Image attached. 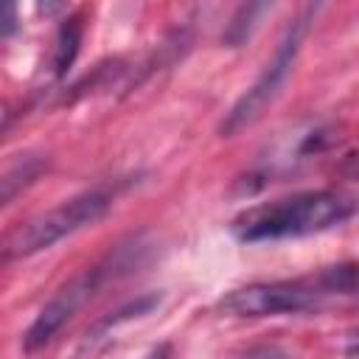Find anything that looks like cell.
Returning <instances> with one entry per match:
<instances>
[{
    "label": "cell",
    "mask_w": 359,
    "mask_h": 359,
    "mask_svg": "<svg viewBox=\"0 0 359 359\" xmlns=\"http://www.w3.org/2000/svg\"><path fill=\"white\" fill-rule=\"evenodd\" d=\"M353 213V205L334 191H303L250 208L233 222L238 241H275L323 233Z\"/></svg>",
    "instance_id": "cell-1"
},
{
    "label": "cell",
    "mask_w": 359,
    "mask_h": 359,
    "mask_svg": "<svg viewBox=\"0 0 359 359\" xmlns=\"http://www.w3.org/2000/svg\"><path fill=\"white\" fill-rule=\"evenodd\" d=\"M143 252H146V244H140V241L118 244L115 252H109L104 261H98L95 266L84 269V272L76 275L70 283H65V286L39 309V314L34 317V323L28 325V331L22 334V348H25L28 353L45 348V345L62 331V325L70 323L73 314H76L107 280L132 272V269L140 264Z\"/></svg>",
    "instance_id": "cell-2"
},
{
    "label": "cell",
    "mask_w": 359,
    "mask_h": 359,
    "mask_svg": "<svg viewBox=\"0 0 359 359\" xmlns=\"http://www.w3.org/2000/svg\"><path fill=\"white\" fill-rule=\"evenodd\" d=\"M109 208H112L109 191H104V188L84 191V194L62 202L59 208L34 216L25 224H17L3 241V258L11 261V258H25V255L42 252V250L53 247L56 241L79 233L81 227L95 224Z\"/></svg>",
    "instance_id": "cell-3"
},
{
    "label": "cell",
    "mask_w": 359,
    "mask_h": 359,
    "mask_svg": "<svg viewBox=\"0 0 359 359\" xmlns=\"http://www.w3.org/2000/svg\"><path fill=\"white\" fill-rule=\"evenodd\" d=\"M314 11H317L314 6H306V8L292 20V25L286 28L283 39L278 42L272 59L264 65V70L258 73V79L247 87V93H244V95L230 107V112L224 115V121H222V126H219L222 137H233L236 132H241V129H247L250 123H255V121L264 115V109L280 95V90H283V84H286V79H289V73H292V67H294V62H297V53H300L303 36H306V31H309V22L314 20Z\"/></svg>",
    "instance_id": "cell-4"
},
{
    "label": "cell",
    "mask_w": 359,
    "mask_h": 359,
    "mask_svg": "<svg viewBox=\"0 0 359 359\" xmlns=\"http://www.w3.org/2000/svg\"><path fill=\"white\" fill-rule=\"evenodd\" d=\"M328 294L311 280H272V283H250L227 292L219 300V309L230 317H278L317 309Z\"/></svg>",
    "instance_id": "cell-5"
},
{
    "label": "cell",
    "mask_w": 359,
    "mask_h": 359,
    "mask_svg": "<svg viewBox=\"0 0 359 359\" xmlns=\"http://www.w3.org/2000/svg\"><path fill=\"white\" fill-rule=\"evenodd\" d=\"M45 165H48V160L45 157H39V154H20L8 168H6V174H3V180H0V199H3V205H8L22 188H28L42 171H45Z\"/></svg>",
    "instance_id": "cell-6"
},
{
    "label": "cell",
    "mask_w": 359,
    "mask_h": 359,
    "mask_svg": "<svg viewBox=\"0 0 359 359\" xmlns=\"http://www.w3.org/2000/svg\"><path fill=\"white\" fill-rule=\"evenodd\" d=\"M79 45H81V20L79 17H67L59 25L56 48H53V73L59 79L73 67V62L79 56Z\"/></svg>",
    "instance_id": "cell-7"
},
{
    "label": "cell",
    "mask_w": 359,
    "mask_h": 359,
    "mask_svg": "<svg viewBox=\"0 0 359 359\" xmlns=\"http://www.w3.org/2000/svg\"><path fill=\"white\" fill-rule=\"evenodd\" d=\"M269 8H272L269 3H244V6H238V11L233 14V20H230V25H227V31H224V36H222L224 45H230V48L244 45V42L252 36V31H255L261 14H266Z\"/></svg>",
    "instance_id": "cell-8"
},
{
    "label": "cell",
    "mask_w": 359,
    "mask_h": 359,
    "mask_svg": "<svg viewBox=\"0 0 359 359\" xmlns=\"http://www.w3.org/2000/svg\"><path fill=\"white\" fill-rule=\"evenodd\" d=\"M160 306V294L157 292H151V294H143V297H135V300H129L126 306H121V309H115L112 314H107V317H101L95 325H93V337H101V334H107L109 328H115V325H121V323H129V320H135V317H143V314H149L151 309H157Z\"/></svg>",
    "instance_id": "cell-9"
},
{
    "label": "cell",
    "mask_w": 359,
    "mask_h": 359,
    "mask_svg": "<svg viewBox=\"0 0 359 359\" xmlns=\"http://www.w3.org/2000/svg\"><path fill=\"white\" fill-rule=\"evenodd\" d=\"M323 292L331 294H359V264H334L317 275Z\"/></svg>",
    "instance_id": "cell-10"
},
{
    "label": "cell",
    "mask_w": 359,
    "mask_h": 359,
    "mask_svg": "<svg viewBox=\"0 0 359 359\" xmlns=\"http://www.w3.org/2000/svg\"><path fill=\"white\" fill-rule=\"evenodd\" d=\"M236 359H289V356L275 345H261V348H250L247 353H241Z\"/></svg>",
    "instance_id": "cell-11"
},
{
    "label": "cell",
    "mask_w": 359,
    "mask_h": 359,
    "mask_svg": "<svg viewBox=\"0 0 359 359\" xmlns=\"http://www.w3.org/2000/svg\"><path fill=\"white\" fill-rule=\"evenodd\" d=\"M14 28H17V8H14V3H6V6H3L0 34H3V36H11V34H14Z\"/></svg>",
    "instance_id": "cell-12"
},
{
    "label": "cell",
    "mask_w": 359,
    "mask_h": 359,
    "mask_svg": "<svg viewBox=\"0 0 359 359\" xmlns=\"http://www.w3.org/2000/svg\"><path fill=\"white\" fill-rule=\"evenodd\" d=\"M345 356L348 359H359V331H353L345 342Z\"/></svg>",
    "instance_id": "cell-13"
},
{
    "label": "cell",
    "mask_w": 359,
    "mask_h": 359,
    "mask_svg": "<svg viewBox=\"0 0 359 359\" xmlns=\"http://www.w3.org/2000/svg\"><path fill=\"white\" fill-rule=\"evenodd\" d=\"M143 359H171V351H168V345H160V348H154L149 356H143Z\"/></svg>",
    "instance_id": "cell-14"
}]
</instances>
